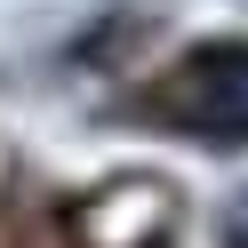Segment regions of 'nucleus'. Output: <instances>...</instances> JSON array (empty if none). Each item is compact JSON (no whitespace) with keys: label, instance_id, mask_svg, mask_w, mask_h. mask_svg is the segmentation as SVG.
Segmentation results:
<instances>
[{"label":"nucleus","instance_id":"1","mask_svg":"<svg viewBox=\"0 0 248 248\" xmlns=\"http://www.w3.org/2000/svg\"><path fill=\"white\" fill-rule=\"evenodd\" d=\"M152 112L200 144H248V40H208L192 48L160 88Z\"/></svg>","mask_w":248,"mask_h":248}]
</instances>
